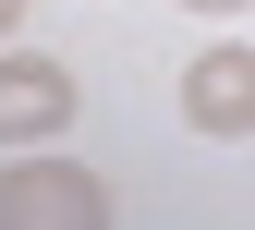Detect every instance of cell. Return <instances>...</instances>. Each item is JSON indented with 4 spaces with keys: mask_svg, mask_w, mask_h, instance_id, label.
Wrapping results in <instances>:
<instances>
[{
    "mask_svg": "<svg viewBox=\"0 0 255 230\" xmlns=\"http://www.w3.org/2000/svg\"><path fill=\"white\" fill-rule=\"evenodd\" d=\"M182 121L195 134H255V49L243 37H219L182 61Z\"/></svg>",
    "mask_w": 255,
    "mask_h": 230,
    "instance_id": "cell-2",
    "label": "cell"
},
{
    "mask_svg": "<svg viewBox=\"0 0 255 230\" xmlns=\"http://www.w3.org/2000/svg\"><path fill=\"white\" fill-rule=\"evenodd\" d=\"M182 12H255V0H182Z\"/></svg>",
    "mask_w": 255,
    "mask_h": 230,
    "instance_id": "cell-4",
    "label": "cell"
},
{
    "mask_svg": "<svg viewBox=\"0 0 255 230\" xmlns=\"http://www.w3.org/2000/svg\"><path fill=\"white\" fill-rule=\"evenodd\" d=\"M110 218V182L85 157H24L0 170V230H98Z\"/></svg>",
    "mask_w": 255,
    "mask_h": 230,
    "instance_id": "cell-1",
    "label": "cell"
},
{
    "mask_svg": "<svg viewBox=\"0 0 255 230\" xmlns=\"http://www.w3.org/2000/svg\"><path fill=\"white\" fill-rule=\"evenodd\" d=\"M61 121H73V73H61L49 49H12L0 61V146H37Z\"/></svg>",
    "mask_w": 255,
    "mask_h": 230,
    "instance_id": "cell-3",
    "label": "cell"
},
{
    "mask_svg": "<svg viewBox=\"0 0 255 230\" xmlns=\"http://www.w3.org/2000/svg\"><path fill=\"white\" fill-rule=\"evenodd\" d=\"M12 12H24V0H0V37H12Z\"/></svg>",
    "mask_w": 255,
    "mask_h": 230,
    "instance_id": "cell-5",
    "label": "cell"
}]
</instances>
